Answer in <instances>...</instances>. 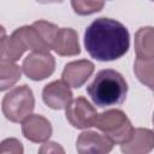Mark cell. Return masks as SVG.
<instances>
[{"mask_svg": "<svg viewBox=\"0 0 154 154\" xmlns=\"http://www.w3.org/2000/svg\"><path fill=\"white\" fill-rule=\"evenodd\" d=\"M84 46L91 58L100 61H112L128 52L130 35L120 22L101 17L85 29Z\"/></svg>", "mask_w": 154, "mask_h": 154, "instance_id": "cell-1", "label": "cell"}, {"mask_svg": "<svg viewBox=\"0 0 154 154\" xmlns=\"http://www.w3.org/2000/svg\"><path fill=\"white\" fill-rule=\"evenodd\" d=\"M87 93L99 107L114 106L124 102L128 83L118 71L106 69L96 73L94 81L87 87Z\"/></svg>", "mask_w": 154, "mask_h": 154, "instance_id": "cell-2", "label": "cell"}, {"mask_svg": "<svg viewBox=\"0 0 154 154\" xmlns=\"http://www.w3.org/2000/svg\"><path fill=\"white\" fill-rule=\"evenodd\" d=\"M94 126L101 130L113 144H123L128 142L134 131L131 122L120 109H108L97 114Z\"/></svg>", "mask_w": 154, "mask_h": 154, "instance_id": "cell-3", "label": "cell"}, {"mask_svg": "<svg viewBox=\"0 0 154 154\" xmlns=\"http://www.w3.org/2000/svg\"><path fill=\"white\" fill-rule=\"evenodd\" d=\"M35 107V97L32 90L28 85L14 87L2 99L1 109L6 119L19 123L25 119Z\"/></svg>", "mask_w": 154, "mask_h": 154, "instance_id": "cell-4", "label": "cell"}, {"mask_svg": "<svg viewBox=\"0 0 154 154\" xmlns=\"http://www.w3.org/2000/svg\"><path fill=\"white\" fill-rule=\"evenodd\" d=\"M55 69L54 57L49 52H32L22 64V70L32 81H42L49 77Z\"/></svg>", "mask_w": 154, "mask_h": 154, "instance_id": "cell-5", "label": "cell"}, {"mask_svg": "<svg viewBox=\"0 0 154 154\" xmlns=\"http://www.w3.org/2000/svg\"><path fill=\"white\" fill-rule=\"evenodd\" d=\"M96 118V109L83 96L72 100L66 106V119L73 128L88 129L90 126H94Z\"/></svg>", "mask_w": 154, "mask_h": 154, "instance_id": "cell-6", "label": "cell"}, {"mask_svg": "<svg viewBox=\"0 0 154 154\" xmlns=\"http://www.w3.org/2000/svg\"><path fill=\"white\" fill-rule=\"evenodd\" d=\"M52 131L53 129L49 120L40 114H29L22 120V132L24 137L31 142H46L49 140Z\"/></svg>", "mask_w": 154, "mask_h": 154, "instance_id": "cell-7", "label": "cell"}, {"mask_svg": "<svg viewBox=\"0 0 154 154\" xmlns=\"http://www.w3.org/2000/svg\"><path fill=\"white\" fill-rule=\"evenodd\" d=\"M94 72V64L87 59L71 61L65 65L61 81L71 88H81Z\"/></svg>", "mask_w": 154, "mask_h": 154, "instance_id": "cell-8", "label": "cell"}, {"mask_svg": "<svg viewBox=\"0 0 154 154\" xmlns=\"http://www.w3.org/2000/svg\"><path fill=\"white\" fill-rule=\"evenodd\" d=\"M76 148L81 154H106L112 150L113 142L105 135L95 131H84L78 136Z\"/></svg>", "mask_w": 154, "mask_h": 154, "instance_id": "cell-9", "label": "cell"}, {"mask_svg": "<svg viewBox=\"0 0 154 154\" xmlns=\"http://www.w3.org/2000/svg\"><path fill=\"white\" fill-rule=\"evenodd\" d=\"M51 49L61 57H72L81 53L78 42V34L71 28H58L52 43Z\"/></svg>", "mask_w": 154, "mask_h": 154, "instance_id": "cell-10", "label": "cell"}, {"mask_svg": "<svg viewBox=\"0 0 154 154\" xmlns=\"http://www.w3.org/2000/svg\"><path fill=\"white\" fill-rule=\"evenodd\" d=\"M72 91L63 81H54L47 84L42 91L43 102L53 109H63L72 101Z\"/></svg>", "mask_w": 154, "mask_h": 154, "instance_id": "cell-11", "label": "cell"}, {"mask_svg": "<svg viewBox=\"0 0 154 154\" xmlns=\"http://www.w3.org/2000/svg\"><path fill=\"white\" fill-rule=\"evenodd\" d=\"M154 135L149 129H134L130 140L122 144V152L126 154H146L153 149Z\"/></svg>", "mask_w": 154, "mask_h": 154, "instance_id": "cell-12", "label": "cell"}, {"mask_svg": "<svg viewBox=\"0 0 154 154\" xmlns=\"http://www.w3.org/2000/svg\"><path fill=\"white\" fill-rule=\"evenodd\" d=\"M13 34L18 37L23 47L32 52H49L48 45L45 42L40 32L34 25H25L16 29Z\"/></svg>", "mask_w": 154, "mask_h": 154, "instance_id": "cell-13", "label": "cell"}, {"mask_svg": "<svg viewBox=\"0 0 154 154\" xmlns=\"http://www.w3.org/2000/svg\"><path fill=\"white\" fill-rule=\"evenodd\" d=\"M154 34L152 26L141 28L135 35V52L138 59H154Z\"/></svg>", "mask_w": 154, "mask_h": 154, "instance_id": "cell-14", "label": "cell"}, {"mask_svg": "<svg viewBox=\"0 0 154 154\" xmlns=\"http://www.w3.org/2000/svg\"><path fill=\"white\" fill-rule=\"evenodd\" d=\"M20 67L14 63L0 60V91L7 90L20 79Z\"/></svg>", "mask_w": 154, "mask_h": 154, "instance_id": "cell-15", "label": "cell"}, {"mask_svg": "<svg viewBox=\"0 0 154 154\" xmlns=\"http://www.w3.org/2000/svg\"><path fill=\"white\" fill-rule=\"evenodd\" d=\"M134 71L137 78L146 84L149 89H153V77H154V59H138L136 58Z\"/></svg>", "mask_w": 154, "mask_h": 154, "instance_id": "cell-16", "label": "cell"}, {"mask_svg": "<svg viewBox=\"0 0 154 154\" xmlns=\"http://www.w3.org/2000/svg\"><path fill=\"white\" fill-rule=\"evenodd\" d=\"M73 11L79 16H89L102 10L103 0H71Z\"/></svg>", "mask_w": 154, "mask_h": 154, "instance_id": "cell-17", "label": "cell"}, {"mask_svg": "<svg viewBox=\"0 0 154 154\" xmlns=\"http://www.w3.org/2000/svg\"><path fill=\"white\" fill-rule=\"evenodd\" d=\"M32 25L37 29V31L40 32V35L42 36V38L45 40V42L48 45V47L51 49V43H52V40L58 30V26L47 20H37Z\"/></svg>", "mask_w": 154, "mask_h": 154, "instance_id": "cell-18", "label": "cell"}, {"mask_svg": "<svg viewBox=\"0 0 154 154\" xmlns=\"http://www.w3.org/2000/svg\"><path fill=\"white\" fill-rule=\"evenodd\" d=\"M23 152H24L23 146L17 138H6L0 143V154L1 153L22 154Z\"/></svg>", "mask_w": 154, "mask_h": 154, "instance_id": "cell-19", "label": "cell"}, {"mask_svg": "<svg viewBox=\"0 0 154 154\" xmlns=\"http://www.w3.org/2000/svg\"><path fill=\"white\" fill-rule=\"evenodd\" d=\"M38 152H40V153H58V152L64 153V149H63L59 144H57L55 142H46V143L40 148Z\"/></svg>", "mask_w": 154, "mask_h": 154, "instance_id": "cell-20", "label": "cell"}, {"mask_svg": "<svg viewBox=\"0 0 154 154\" xmlns=\"http://www.w3.org/2000/svg\"><path fill=\"white\" fill-rule=\"evenodd\" d=\"M36 1L40 4H58V2H61L63 0H36Z\"/></svg>", "mask_w": 154, "mask_h": 154, "instance_id": "cell-21", "label": "cell"}, {"mask_svg": "<svg viewBox=\"0 0 154 154\" xmlns=\"http://www.w3.org/2000/svg\"><path fill=\"white\" fill-rule=\"evenodd\" d=\"M4 36H6V30H5V28H4L2 25H0V40H1Z\"/></svg>", "mask_w": 154, "mask_h": 154, "instance_id": "cell-22", "label": "cell"}]
</instances>
